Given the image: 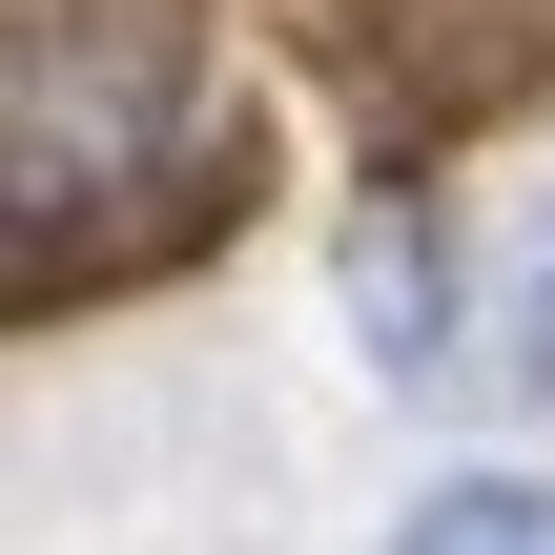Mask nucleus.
I'll return each mask as SVG.
<instances>
[{
	"instance_id": "nucleus-3",
	"label": "nucleus",
	"mask_w": 555,
	"mask_h": 555,
	"mask_svg": "<svg viewBox=\"0 0 555 555\" xmlns=\"http://www.w3.org/2000/svg\"><path fill=\"white\" fill-rule=\"evenodd\" d=\"M391 555H555V494L535 474H453V494H412Z\"/></svg>"
},
{
	"instance_id": "nucleus-2",
	"label": "nucleus",
	"mask_w": 555,
	"mask_h": 555,
	"mask_svg": "<svg viewBox=\"0 0 555 555\" xmlns=\"http://www.w3.org/2000/svg\"><path fill=\"white\" fill-rule=\"evenodd\" d=\"M350 330H371V371H453V330H474V288H453V227L371 206V227H350Z\"/></svg>"
},
{
	"instance_id": "nucleus-4",
	"label": "nucleus",
	"mask_w": 555,
	"mask_h": 555,
	"mask_svg": "<svg viewBox=\"0 0 555 555\" xmlns=\"http://www.w3.org/2000/svg\"><path fill=\"white\" fill-rule=\"evenodd\" d=\"M515 391H555V227L515 247Z\"/></svg>"
},
{
	"instance_id": "nucleus-1",
	"label": "nucleus",
	"mask_w": 555,
	"mask_h": 555,
	"mask_svg": "<svg viewBox=\"0 0 555 555\" xmlns=\"http://www.w3.org/2000/svg\"><path fill=\"white\" fill-rule=\"evenodd\" d=\"M185 82L124 41H0V268H103L185 206Z\"/></svg>"
}]
</instances>
